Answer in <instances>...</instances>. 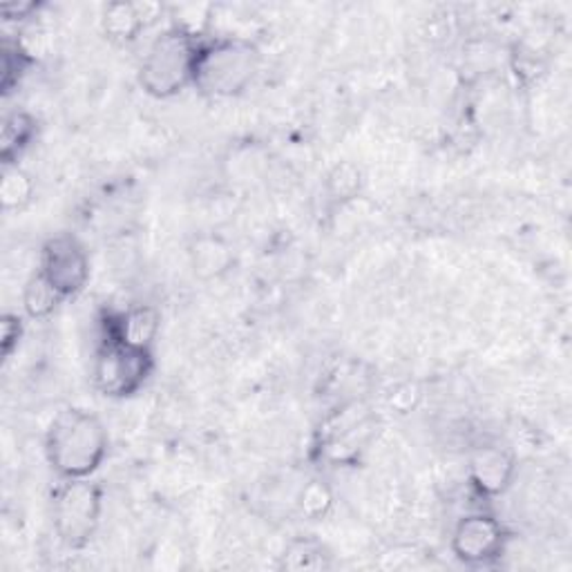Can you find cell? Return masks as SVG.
<instances>
[{"label":"cell","mask_w":572,"mask_h":572,"mask_svg":"<svg viewBox=\"0 0 572 572\" xmlns=\"http://www.w3.org/2000/svg\"><path fill=\"white\" fill-rule=\"evenodd\" d=\"M284 565L291 570H314V568H322V548H318L312 542H295V546L291 544L284 557Z\"/></svg>","instance_id":"cell-17"},{"label":"cell","mask_w":572,"mask_h":572,"mask_svg":"<svg viewBox=\"0 0 572 572\" xmlns=\"http://www.w3.org/2000/svg\"><path fill=\"white\" fill-rule=\"evenodd\" d=\"M36 193V183L29 173L21 166H5L3 177H0V204L5 211H23L31 204Z\"/></svg>","instance_id":"cell-14"},{"label":"cell","mask_w":572,"mask_h":572,"mask_svg":"<svg viewBox=\"0 0 572 572\" xmlns=\"http://www.w3.org/2000/svg\"><path fill=\"white\" fill-rule=\"evenodd\" d=\"M103 492L90 479H69L54 494V530L59 539L79 550L88 546L99 527Z\"/></svg>","instance_id":"cell-4"},{"label":"cell","mask_w":572,"mask_h":572,"mask_svg":"<svg viewBox=\"0 0 572 572\" xmlns=\"http://www.w3.org/2000/svg\"><path fill=\"white\" fill-rule=\"evenodd\" d=\"M325 188H327V195L335 202L354 200L363 188V173L352 162L335 164L327 175Z\"/></svg>","instance_id":"cell-15"},{"label":"cell","mask_w":572,"mask_h":572,"mask_svg":"<svg viewBox=\"0 0 572 572\" xmlns=\"http://www.w3.org/2000/svg\"><path fill=\"white\" fill-rule=\"evenodd\" d=\"M468 474L472 487L485 499H497L508 492L517 474V459L508 447L481 445L472 452Z\"/></svg>","instance_id":"cell-8"},{"label":"cell","mask_w":572,"mask_h":572,"mask_svg":"<svg viewBox=\"0 0 572 572\" xmlns=\"http://www.w3.org/2000/svg\"><path fill=\"white\" fill-rule=\"evenodd\" d=\"M36 135V119L25 110L8 114L3 128H0V160L5 166L16 164L21 152L31 143Z\"/></svg>","instance_id":"cell-11"},{"label":"cell","mask_w":572,"mask_h":572,"mask_svg":"<svg viewBox=\"0 0 572 572\" xmlns=\"http://www.w3.org/2000/svg\"><path fill=\"white\" fill-rule=\"evenodd\" d=\"M107 443V430L99 416L86 409H65L48 430V461L63 481L90 479L105 461Z\"/></svg>","instance_id":"cell-1"},{"label":"cell","mask_w":572,"mask_h":572,"mask_svg":"<svg viewBox=\"0 0 572 572\" xmlns=\"http://www.w3.org/2000/svg\"><path fill=\"white\" fill-rule=\"evenodd\" d=\"M152 371V354L107 338L94 358V387L107 398H126L139 392Z\"/></svg>","instance_id":"cell-5"},{"label":"cell","mask_w":572,"mask_h":572,"mask_svg":"<svg viewBox=\"0 0 572 572\" xmlns=\"http://www.w3.org/2000/svg\"><path fill=\"white\" fill-rule=\"evenodd\" d=\"M160 327H162L160 312L155 307H148V304H139V307L128 309L126 314L114 318V322H110L107 338L122 342V345L150 352L157 340Z\"/></svg>","instance_id":"cell-9"},{"label":"cell","mask_w":572,"mask_h":572,"mask_svg":"<svg viewBox=\"0 0 572 572\" xmlns=\"http://www.w3.org/2000/svg\"><path fill=\"white\" fill-rule=\"evenodd\" d=\"M41 271L63 300L79 295L90 280V257L74 236H54L41 251Z\"/></svg>","instance_id":"cell-7"},{"label":"cell","mask_w":572,"mask_h":572,"mask_svg":"<svg viewBox=\"0 0 572 572\" xmlns=\"http://www.w3.org/2000/svg\"><path fill=\"white\" fill-rule=\"evenodd\" d=\"M0 10H3V16L5 18H27L34 10H36V5L34 3H25V5H16V3H5L3 8H0Z\"/></svg>","instance_id":"cell-19"},{"label":"cell","mask_w":572,"mask_h":572,"mask_svg":"<svg viewBox=\"0 0 572 572\" xmlns=\"http://www.w3.org/2000/svg\"><path fill=\"white\" fill-rule=\"evenodd\" d=\"M61 302V293L50 284V280L41 271H36L23 289V309L31 320L50 318Z\"/></svg>","instance_id":"cell-13"},{"label":"cell","mask_w":572,"mask_h":572,"mask_svg":"<svg viewBox=\"0 0 572 572\" xmlns=\"http://www.w3.org/2000/svg\"><path fill=\"white\" fill-rule=\"evenodd\" d=\"M204 38L186 27L162 31L139 65V86L155 99H170L195 81Z\"/></svg>","instance_id":"cell-2"},{"label":"cell","mask_w":572,"mask_h":572,"mask_svg":"<svg viewBox=\"0 0 572 572\" xmlns=\"http://www.w3.org/2000/svg\"><path fill=\"white\" fill-rule=\"evenodd\" d=\"M262 54L246 38H215L204 41L193 86L217 99H231L242 94L255 79Z\"/></svg>","instance_id":"cell-3"},{"label":"cell","mask_w":572,"mask_h":572,"mask_svg":"<svg viewBox=\"0 0 572 572\" xmlns=\"http://www.w3.org/2000/svg\"><path fill=\"white\" fill-rule=\"evenodd\" d=\"M508 544L506 525L487 512H472L452 530V552L466 565H487L497 561Z\"/></svg>","instance_id":"cell-6"},{"label":"cell","mask_w":572,"mask_h":572,"mask_svg":"<svg viewBox=\"0 0 572 572\" xmlns=\"http://www.w3.org/2000/svg\"><path fill=\"white\" fill-rule=\"evenodd\" d=\"M193 255L195 276L204 280H213L224 276L233 264V251L219 238H200L190 251Z\"/></svg>","instance_id":"cell-12"},{"label":"cell","mask_w":572,"mask_h":572,"mask_svg":"<svg viewBox=\"0 0 572 572\" xmlns=\"http://www.w3.org/2000/svg\"><path fill=\"white\" fill-rule=\"evenodd\" d=\"M145 27L137 3H126V0L105 5L101 14V29L112 43H132Z\"/></svg>","instance_id":"cell-10"},{"label":"cell","mask_w":572,"mask_h":572,"mask_svg":"<svg viewBox=\"0 0 572 572\" xmlns=\"http://www.w3.org/2000/svg\"><path fill=\"white\" fill-rule=\"evenodd\" d=\"M331 508H333V492L325 481L312 479L307 485L300 490L297 510L302 517L318 521V519L327 517Z\"/></svg>","instance_id":"cell-16"},{"label":"cell","mask_w":572,"mask_h":572,"mask_svg":"<svg viewBox=\"0 0 572 572\" xmlns=\"http://www.w3.org/2000/svg\"><path fill=\"white\" fill-rule=\"evenodd\" d=\"M23 335V320L16 314L3 316V329H0V349H3V358H10L12 352L18 347Z\"/></svg>","instance_id":"cell-18"}]
</instances>
